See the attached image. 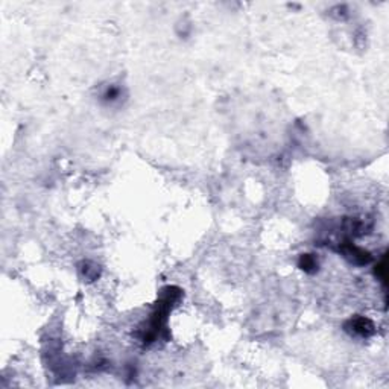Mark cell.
I'll list each match as a JSON object with an SVG mask.
<instances>
[{"instance_id": "cell-1", "label": "cell", "mask_w": 389, "mask_h": 389, "mask_svg": "<svg viewBox=\"0 0 389 389\" xmlns=\"http://www.w3.org/2000/svg\"><path fill=\"white\" fill-rule=\"evenodd\" d=\"M350 325H351L353 332L360 335V336H370V335L374 333V324L368 318H363V316L351 319Z\"/></svg>"}, {"instance_id": "cell-2", "label": "cell", "mask_w": 389, "mask_h": 389, "mask_svg": "<svg viewBox=\"0 0 389 389\" xmlns=\"http://www.w3.org/2000/svg\"><path fill=\"white\" fill-rule=\"evenodd\" d=\"M300 268L304 269L305 272H313V271L318 268L316 259H315L312 254H304V256L300 259Z\"/></svg>"}]
</instances>
